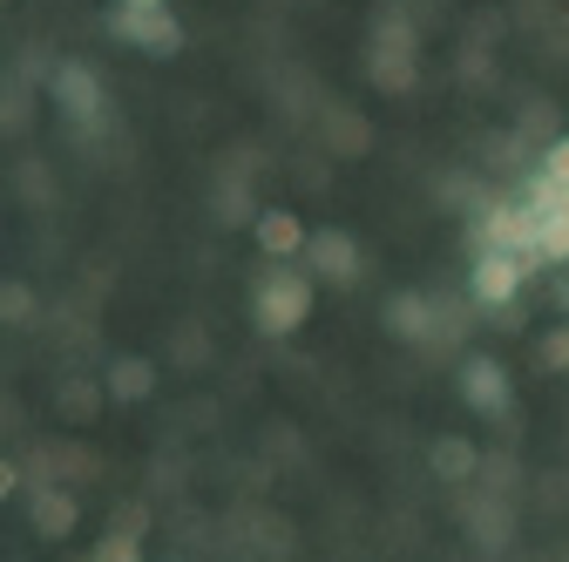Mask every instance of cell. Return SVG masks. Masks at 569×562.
Instances as JSON below:
<instances>
[{"label":"cell","mask_w":569,"mask_h":562,"mask_svg":"<svg viewBox=\"0 0 569 562\" xmlns=\"http://www.w3.org/2000/svg\"><path fill=\"white\" fill-rule=\"evenodd\" d=\"M475 251H522L529 264H542V210L529 197L488 203L481 224H475Z\"/></svg>","instance_id":"obj_1"},{"label":"cell","mask_w":569,"mask_h":562,"mask_svg":"<svg viewBox=\"0 0 569 562\" xmlns=\"http://www.w3.org/2000/svg\"><path fill=\"white\" fill-rule=\"evenodd\" d=\"M251 312H258V325L264 332H299L306 319H312V285L299 271H264V285H258V299H251Z\"/></svg>","instance_id":"obj_2"},{"label":"cell","mask_w":569,"mask_h":562,"mask_svg":"<svg viewBox=\"0 0 569 562\" xmlns=\"http://www.w3.org/2000/svg\"><path fill=\"white\" fill-rule=\"evenodd\" d=\"M529 258L522 251H475V271H468V292L475 305H509L522 285H529Z\"/></svg>","instance_id":"obj_3"},{"label":"cell","mask_w":569,"mask_h":562,"mask_svg":"<svg viewBox=\"0 0 569 562\" xmlns=\"http://www.w3.org/2000/svg\"><path fill=\"white\" fill-rule=\"evenodd\" d=\"M109 28H116V41H129L142 54H177L183 48V28L170 21V8H116Z\"/></svg>","instance_id":"obj_4"},{"label":"cell","mask_w":569,"mask_h":562,"mask_svg":"<svg viewBox=\"0 0 569 562\" xmlns=\"http://www.w3.org/2000/svg\"><path fill=\"white\" fill-rule=\"evenodd\" d=\"M373 82L380 89H413V28L400 14H387L380 34H373Z\"/></svg>","instance_id":"obj_5"},{"label":"cell","mask_w":569,"mask_h":562,"mask_svg":"<svg viewBox=\"0 0 569 562\" xmlns=\"http://www.w3.org/2000/svg\"><path fill=\"white\" fill-rule=\"evenodd\" d=\"M54 102L68 109V122L96 129V116H102V82H96V68H82V61H61V68H54Z\"/></svg>","instance_id":"obj_6"},{"label":"cell","mask_w":569,"mask_h":562,"mask_svg":"<svg viewBox=\"0 0 569 562\" xmlns=\"http://www.w3.org/2000/svg\"><path fill=\"white\" fill-rule=\"evenodd\" d=\"M306 258H312L319 278H332V285H352V278H360V244H352L346 231H312Z\"/></svg>","instance_id":"obj_7"},{"label":"cell","mask_w":569,"mask_h":562,"mask_svg":"<svg viewBox=\"0 0 569 562\" xmlns=\"http://www.w3.org/2000/svg\"><path fill=\"white\" fill-rule=\"evenodd\" d=\"M461 400H468L475 413H502V407H509V373L495 367V360H468V367H461Z\"/></svg>","instance_id":"obj_8"},{"label":"cell","mask_w":569,"mask_h":562,"mask_svg":"<svg viewBox=\"0 0 569 562\" xmlns=\"http://www.w3.org/2000/svg\"><path fill=\"white\" fill-rule=\"evenodd\" d=\"M387 332L393 339H427V332H448V325H441V305L427 299V292H400L387 305Z\"/></svg>","instance_id":"obj_9"},{"label":"cell","mask_w":569,"mask_h":562,"mask_svg":"<svg viewBox=\"0 0 569 562\" xmlns=\"http://www.w3.org/2000/svg\"><path fill=\"white\" fill-rule=\"evenodd\" d=\"M251 231H258L264 258H292V251H306V244H312V238H306V224L292 218V210H258Z\"/></svg>","instance_id":"obj_10"},{"label":"cell","mask_w":569,"mask_h":562,"mask_svg":"<svg viewBox=\"0 0 569 562\" xmlns=\"http://www.w3.org/2000/svg\"><path fill=\"white\" fill-rule=\"evenodd\" d=\"M28 515H34L41 535H68V529H76V502H68L61 488H34V495H28Z\"/></svg>","instance_id":"obj_11"},{"label":"cell","mask_w":569,"mask_h":562,"mask_svg":"<svg viewBox=\"0 0 569 562\" xmlns=\"http://www.w3.org/2000/svg\"><path fill=\"white\" fill-rule=\"evenodd\" d=\"M150 387H157V373L142 367V360H116V367H109V393H116V400H142Z\"/></svg>","instance_id":"obj_12"},{"label":"cell","mask_w":569,"mask_h":562,"mask_svg":"<svg viewBox=\"0 0 569 562\" xmlns=\"http://www.w3.org/2000/svg\"><path fill=\"white\" fill-rule=\"evenodd\" d=\"M542 264H569V210H542Z\"/></svg>","instance_id":"obj_13"},{"label":"cell","mask_w":569,"mask_h":562,"mask_svg":"<svg viewBox=\"0 0 569 562\" xmlns=\"http://www.w3.org/2000/svg\"><path fill=\"white\" fill-rule=\"evenodd\" d=\"M536 183H549V190H569V136H556V143L542 150V163H536Z\"/></svg>","instance_id":"obj_14"},{"label":"cell","mask_w":569,"mask_h":562,"mask_svg":"<svg viewBox=\"0 0 569 562\" xmlns=\"http://www.w3.org/2000/svg\"><path fill=\"white\" fill-rule=\"evenodd\" d=\"M435 468H441L448 481H461V474L475 468V448H461V441H441V448H435Z\"/></svg>","instance_id":"obj_15"},{"label":"cell","mask_w":569,"mask_h":562,"mask_svg":"<svg viewBox=\"0 0 569 562\" xmlns=\"http://www.w3.org/2000/svg\"><path fill=\"white\" fill-rule=\"evenodd\" d=\"M28 305H34V299H28L21 285H0V319H28Z\"/></svg>","instance_id":"obj_16"},{"label":"cell","mask_w":569,"mask_h":562,"mask_svg":"<svg viewBox=\"0 0 569 562\" xmlns=\"http://www.w3.org/2000/svg\"><path fill=\"white\" fill-rule=\"evenodd\" d=\"M96 562H136V542H129V535H109V542L96 549Z\"/></svg>","instance_id":"obj_17"},{"label":"cell","mask_w":569,"mask_h":562,"mask_svg":"<svg viewBox=\"0 0 569 562\" xmlns=\"http://www.w3.org/2000/svg\"><path fill=\"white\" fill-rule=\"evenodd\" d=\"M542 360H549V367H562V373H569V332H556V339H549V345H542Z\"/></svg>","instance_id":"obj_18"},{"label":"cell","mask_w":569,"mask_h":562,"mask_svg":"<svg viewBox=\"0 0 569 562\" xmlns=\"http://www.w3.org/2000/svg\"><path fill=\"white\" fill-rule=\"evenodd\" d=\"M14 488H21V474H14V461H0V502H8V495H14Z\"/></svg>","instance_id":"obj_19"},{"label":"cell","mask_w":569,"mask_h":562,"mask_svg":"<svg viewBox=\"0 0 569 562\" xmlns=\"http://www.w3.org/2000/svg\"><path fill=\"white\" fill-rule=\"evenodd\" d=\"M122 8H170V0H122Z\"/></svg>","instance_id":"obj_20"},{"label":"cell","mask_w":569,"mask_h":562,"mask_svg":"<svg viewBox=\"0 0 569 562\" xmlns=\"http://www.w3.org/2000/svg\"><path fill=\"white\" fill-rule=\"evenodd\" d=\"M562 312H569V278H562Z\"/></svg>","instance_id":"obj_21"}]
</instances>
